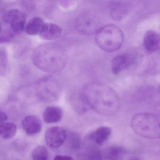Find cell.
Returning <instances> with one entry per match:
<instances>
[{"mask_svg":"<svg viewBox=\"0 0 160 160\" xmlns=\"http://www.w3.org/2000/svg\"><path fill=\"white\" fill-rule=\"evenodd\" d=\"M89 108L106 116L115 114L120 107L116 92L110 86L98 82L88 83L82 90Z\"/></svg>","mask_w":160,"mask_h":160,"instance_id":"cell-1","label":"cell"},{"mask_svg":"<svg viewBox=\"0 0 160 160\" xmlns=\"http://www.w3.org/2000/svg\"><path fill=\"white\" fill-rule=\"evenodd\" d=\"M32 60L35 65L42 71L56 73L64 69L68 55L66 50L60 44L48 42L41 44L35 49Z\"/></svg>","mask_w":160,"mask_h":160,"instance_id":"cell-2","label":"cell"},{"mask_svg":"<svg viewBox=\"0 0 160 160\" xmlns=\"http://www.w3.org/2000/svg\"><path fill=\"white\" fill-rule=\"evenodd\" d=\"M133 131L139 136L148 139L160 138V115L139 113L132 119Z\"/></svg>","mask_w":160,"mask_h":160,"instance_id":"cell-3","label":"cell"},{"mask_svg":"<svg viewBox=\"0 0 160 160\" xmlns=\"http://www.w3.org/2000/svg\"><path fill=\"white\" fill-rule=\"evenodd\" d=\"M122 31L116 25L108 24L100 28L96 34V43L106 52L116 51L120 49L124 41Z\"/></svg>","mask_w":160,"mask_h":160,"instance_id":"cell-4","label":"cell"},{"mask_svg":"<svg viewBox=\"0 0 160 160\" xmlns=\"http://www.w3.org/2000/svg\"><path fill=\"white\" fill-rule=\"evenodd\" d=\"M38 93L42 101L51 103L56 101L60 97L62 89L55 79L48 76L43 78L38 83Z\"/></svg>","mask_w":160,"mask_h":160,"instance_id":"cell-5","label":"cell"},{"mask_svg":"<svg viewBox=\"0 0 160 160\" xmlns=\"http://www.w3.org/2000/svg\"><path fill=\"white\" fill-rule=\"evenodd\" d=\"M99 21L97 17L91 13H82L78 18L77 28L81 34L86 35L96 34L100 28Z\"/></svg>","mask_w":160,"mask_h":160,"instance_id":"cell-6","label":"cell"},{"mask_svg":"<svg viewBox=\"0 0 160 160\" xmlns=\"http://www.w3.org/2000/svg\"><path fill=\"white\" fill-rule=\"evenodd\" d=\"M67 132L60 127H52L46 131L45 139L46 144L52 148H58L62 146L66 140Z\"/></svg>","mask_w":160,"mask_h":160,"instance_id":"cell-7","label":"cell"},{"mask_svg":"<svg viewBox=\"0 0 160 160\" xmlns=\"http://www.w3.org/2000/svg\"><path fill=\"white\" fill-rule=\"evenodd\" d=\"M5 21L10 24L13 32L18 34L23 31L25 27L26 15L18 8L9 10L4 17Z\"/></svg>","mask_w":160,"mask_h":160,"instance_id":"cell-8","label":"cell"},{"mask_svg":"<svg viewBox=\"0 0 160 160\" xmlns=\"http://www.w3.org/2000/svg\"><path fill=\"white\" fill-rule=\"evenodd\" d=\"M25 7L37 10L44 14H48L54 9L56 0H22Z\"/></svg>","mask_w":160,"mask_h":160,"instance_id":"cell-9","label":"cell"},{"mask_svg":"<svg viewBox=\"0 0 160 160\" xmlns=\"http://www.w3.org/2000/svg\"><path fill=\"white\" fill-rule=\"evenodd\" d=\"M133 56L129 54H124L118 55L113 59L112 63V70L115 75H118L127 69L134 63Z\"/></svg>","mask_w":160,"mask_h":160,"instance_id":"cell-10","label":"cell"},{"mask_svg":"<svg viewBox=\"0 0 160 160\" xmlns=\"http://www.w3.org/2000/svg\"><path fill=\"white\" fill-rule=\"evenodd\" d=\"M23 129L27 135L33 136L39 133L42 129L41 120L36 116H28L22 121Z\"/></svg>","mask_w":160,"mask_h":160,"instance_id":"cell-11","label":"cell"},{"mask_svg":"<svg viewBox=\"0 0 160 160\" xmlns=\"http://www.w3.org/2000/svg\"><path fill=\"white\" fill-rule=\"evenodd\" d=\"M111 134L112 129L110 127H100L89 134L87 139L95 145L101 146L109 140Z\"/></svg>","mask_w":160,"mask_h":160,"instance_id":"cell-12","label":"cell"},{"mask_svg":"<svg viewBox=\"0 0 160 160\" xmlns=\"http://www.w3.org/2000/svg\"><path fill=\"white\" fill-rule=\"evenodd\" d=\"M144 46L150 52L158 51L160 49V36L154 31H147L143 40Z\"/></svg>","mask_w":160,"mask_h":160,"instance_id":"cell-13","label":"cell"},{"mask_svg":"<svg viewBox=\"0 0 160 160\" xmlns=\"http://www.w3.org/2000/svg\"><path fill=\"white\" fill-rule=\"evenodd\" d=\"M62 31L61 27L52 23H45L40 36L46 40H53L59 38Z\"/></svg>","mask_w":160,"mask_h":160,"instance_id":"cell-14","label":"cell"},{"mask_svg":"<svg viewBox=\"0 0 160 160\" xmlns=\"http://www.w3.org/2000/svg\"><path fill=\"white\" fill-rule=\"evenodd\" d=\"M62 116V111L57 106H48L43 113V119L48 124L57 123L61 121Z\"/></svg>","mask_w":160,"mask_h":160,"instance_id":"cell-15","label":"cell"},{"mask_svg":"<svg viewBox=\"0 0 160 160\" xmlns=\"http://www.w3.org/2000/svg\"><path fill=\"white\" fill-rule=\"evenodd\" d=\"M70 99L72 107L78 112L84 113L89 109L82 91L72 94L70 96Z\"/></svg>","mask_w":160,"mask_h":160,"instance_id":"cell-16","label":"cell"},{"mask_svg":"<svg viewBox=\"0 0 160 160\" xmlns=\"http://www.w3.org/2000/svg\"><path fill=\"white\" fill-rule=\"evenodd\" d=\"M45 24V23L40 17H34L29 21L25 26L26 33L30 35H39Z\"/></svg>","mask_w":160,"mask_h":160,"instance_id":"cell-17","label":"cell"},{"mask_svg":"<svg viewBox=\"0 0 160 160\" xmlns=\"http://www.w3.org/2000/svg\"><path fill=\"white\" fill-rule=\"evenodd\" d=\"M127 152L123 147L118 146L110 147L104 150L103 157L106 160L124 159L127 157Z\"/></svg>","mask_w":160,"mask_h":160,"instance_id":"cell-18","label":"cell"},{"mask_svg":"<svg viewBox=\"0 0 160 160\" xmlns=\"http://www.w3.org/2000/svg\"><path fill=\"white\" fill-rule=\"evenodd\" d=\"M65 142L66 143L68 148L71 151H77L81 148V139L79 134L75 132H70L67 133L66 140Z\"/></svg>","mask_w":160,"mask_h":160,"instance_id":"cell-19","label":"cell"},{"mask_svg":"<svg viewBox=\"0 0 160 160\" xmlns=\"http://www.w3.org/2000/svg\"><path fill=\"white\" fill-rule=\"evenodd\" d=\"M17 132V126L10 123H3L0 124V137L5 140L12 139Z\"/></svg>","mask_w":160,"mask_h":160,"instance_id":"cell-20","label":"cell"},{"mask_svg":"<svg viewBox=\"0 0 160 160\" xmlns=\"http://www.w3.org/2000/svg\"><path fill=\"white\" fill-rule=\"evenodd\" d=\"M48 156V149L43 146L36 147L32 153V158L35 160H47Z\"/></svg>","mask_w":160,"mask_h":160,"instance_id":"cell-21","label":"cell"},{"mask_svg":"<svg viewBox=\"0 0 160 160\" xmlns=\"http://www.w3.org/2000/svg\"><path fill=\"white\" fill-rule=\"evenodd\" d=\"M126 11L123 6L120 4H116L112 8L111 15L114 20H120L125 16Z\"/></svg>","mask_w":160,"mask_h":160,"instance_id":"cell-22","label":"cell"},{"mask_svg":"<svg viewBox=\"0 0 160 160\" xmlns=\"http://www.w3.org/2000/svg\"><path fill=\"white\" fill-rule=\"evenodd\" d=\"M14 35L12 33H6L0 36V44L9 42L14 38Z\"/></svg>","mask_w":160,"mask_h":160,"instance_id":"cell-23","label":"cell"},{"mask_svg":"<svg viewBox=\"0 0 160 160\" xmlns=\"http://www.w3.org/2000/svg\"><path fill=\"white\" fill-rule=\"evenodd\" d=\"M8 116L3 112L0 111V124L4 123L7 120Z\"/></svg>","mask_w":160,"mask_h":160,"instance_id":"cell-24","label":"cell"},{"mask_svg":"<svg viewBox=\"0 0 160 160\" xmlns=\"http://www.w3.org/2000/svg\"><path fill=\"white\" fill-rule=\"evenodd\" d=\"M73 158L69 156H61V155H58L56 156L54 158V160H72Z\"/></svg>","mask_w":160,"mask_h":160,"instance_id":"cell-25","label":"cell"},{"mask_svg":"<svg viewBox=\"0 0 160 160\" xmlns=\"http://www.w3.org/2000/svg\"><path fill=\"white\" fill-rule=\"evenodd\" d=\"M159 92L160 93V85L159 87Z\"/></svg>","mask_w":160,"mask_h":160,"instance_id":"cell-26","label":"cell"},{"mask_svg":"<svg viewBox=\"0 0 160 160\" xmlns=\"http://www.w3.org/2000/svg\"><path fill=\"white\" fill-rule=\"evenodd\" d=\"M0 29H1V25H0Z\"/></svg>","mask_w":160,"mask_h":160,"instance_id":"cell-27","label":"cell"}]
</instances>
